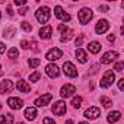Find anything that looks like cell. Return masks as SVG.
Listing matches in <instances>:
<instances>
[{
	"mask_svg": "<svg viewBox=\"0 0 124 124\" xmlns=\"http://www.w3.org/2000/svg\"><path fill=\"white\" fill-rule=\"evenodd\" d=\"M114 80H115V75H114V72L112 70H107L105 72V75H104V78L101 79V83H99V86L101 88H109L112 83H114Z\"/></svg>",
	"mask_w": 124,
	"mask_h": 124,
	"instance_id": "6da1fadb",
	"label": "cell"
},
{
	"mask_svg": "<svg viewBox=\"0 0 124 124\" xmlns=\"http://www.w3.org/2000/svg\"><path fill=\"white\" fill-rule=\"evenodd\" d=\"M35 16H37V19H38L39 23H45L50 19V9L47 6H42V8L38 9V12L35 13Z\"/></svg>",
	"mask_w": 124,
	"mask_h": 124,
	"instance_id": "7a4b0ae2",
	"label": "cell"
},
{
	"mask_svg": "<svg viewBox=\"0 0 124 124\" xmlns=\"http://www.w3.org/2000/svg\"><path fill=\"white\" fill-rule=\"evenodd\" d=\"M92 16H93V12H92L91 9H88V8H83V9H80V12H79V22H80L82 25H86V23L92 19Z\"/></svg>",
	"mask_w": 124,
	"mask_h": 124,
	"instance_id": "3957f363",
	"label": "cell"
},
{
	"mask_svg": "<svg viewBox=\"0 0 124 124\" xmlns=\"http://www.w3.org/2000/svg\"><path fill=\"white\" fill-rule=\"evenodd\" d=\"M63 72H64V75L69 76V78H76V76H78V70H76L75 64L70 63V61H66V63L63 64Z\"/></svg>",
	"mask_w": 124,
	"mask_h": 124,
	"instance_id": "277c9868",
	"label": "cell"
},
{
	"mask_svg": "<svg viewBox=\"0 0 124 124\" xmlns=\"http://www.w3.org/2000/svg\"><path fill=\"white\" fill-rule=\"evenodd\" d=\"M51 111H53L55 115H64L66 111H67V108H66V102H63V101H57V102L53 105Z\"/></svg>",
	"mask_w": 124,
	"mask_h": 124,
	"instance_id": "5b68a950",
	"label": "cell"
},
{
	"mask_svg": "<svg viewBox=\"0 0 124 124\" xmlns=\"http://www.w3.org/2000/svg\"><path fill=\"white\" fill-rule=\"evenodd\" d=\"M13 91V82L9 80V79H5L0 82V93L2 95H6V93H10Z\"/></svg>",
	"mask_w": 124,
	"mask_h": 124,
	"instance_id": "8992f818",
	"label": "cell"
},
{
	"mask_svg": "<svg viewBox=\"0 0 124 124\" xmlns=\"http://www.w3.org/2000/svg\"><path fill=\"white\" fill-rule=\"evenodd\" d=\"M61 55H63V51H61L60 48H51V50L45 54V58L50 60V61H55V60L61 58Z\"/></svg>",
	"mask_w": 124,
	"mask_h": 124,
	"instance_id": "52a82bcc",
	"label": "cell"
},
{
	"mask_svg": "<svg viewBox=\"0 0 124 124\" xmlns=\"http://www.w3.org/2000/svg\"><path fill=\"white\" fill-rule=\"evenodd\" d=\"M73 93H76V88H75L73 85H70V83L64 85L63 88H61V91H60L61 98H70Z\"/></svg>",
	"mask_w": 124,
	"mask_h": 124,
	"instance_id": "ba28073f",
	"label": "cell"
},
{
	"mask_svg": "<svg viewBox=\"0 0 124 124\" xmlns=\"http://www.w3.org/2000/svg\"><path fill=\"white\" fill-rule=\"evenodd\" d=\"M54 15H55V18H58L60 21H64V22H69V21H70V15L66 13L61 6H55V8H54Z\"/></svg>",
	"mask_w": 124,
	"mask_h": 124,
	"instance_id": "9c48e42d",
	"label": "cell"
},
{
	"mask_svg": "<svg viewBox=\"0 0 124 124\" xmlns=\"http://www.w3.org/2000/svg\"><path fill=\"white\" fill-rule=\"evenodd\" d=\"M117 57H118V53H115V51H108V53H105V54L101 57V63H102V64H108V63H111V61H114Z\"/></svg>",
	"mask_w": 124,
	"mask_h": 124,
	"instance_id": "30bf717a",
	"label": "cell"
},
{
	"mask_svg": "<svg viewBox=\"0 0 124 124\" xmlns=\"http://www.w3.org/2000/svg\"><path fill=\"white\" fill-rule=\"evenodd\" d=\"M101 115V109L98 108V107H91V108H88L86 111H85V117L86 118H91V120H95V118H98Z\"/></svg>",
	"mask_w": 124,
	"mask_h": 124,
	"instance_id": "8fae6325",
	"label": "cell"
},
{
	"mask_svg": "<svg viewBox=\"0 0 124 124\" xmlns=\"http://www.w3.org/2000/svg\"><path fill=\"white\" fill-rule=\"evenodd\" d=\"M108 28H109V23H108V21L102 19V21H99V22L96 23V26H95V32H96L98 35H101V34L107 32V31H108Z\"/></svg>",
	"mask_w": 124,
	"mask_h": 124,
	"instance_id": "7c38bea8",
	"label": "cell"
},
{
	"mask_svg": "<svg viewBox=\"0 0 124 124\" xmlns=\"http://www.w3.org/2000/svg\"><path fill=\"white\" fill-rule=\"evenodd\" d=\"M51 99H53V95L51 93H44L42 96H39V98L35 99V105L37 107H45Z\"/></svg>",
	"mask_w": 124,
	"mask_h": 124,
	"instance_id": "4fadbf2b",
	"label": "cell"
},
{
	"mask_svg": "<svg viewBox=\"0 0 124 124\" xmlns=\"http://www.w3.org/2000/svg\"><path fill=\"white\" fill-rule=\"evenodd\" d=\"M8 105H9L12 109H19V108H22L23 101L19 99V98H9V99H8Z\"/></svg>",
	"mask_w": 124,
	"mask_h": 124,
	"instance_id": "5bb4252c",
	"label": "cell"
},
{
	"mask_svg": "<svg viewBox=\"0 0 124 124\" xmlns=\"http://www.w3.org/2000/svg\"><path fill=\"white\" fill-rule=\"evenodd\" d=\"M51 34H53V28L50 25H47V26L39 29V38H42V39H50Z\"/></svg>",
	"mask_w": 124,
	"mask_h": 124,
	"instance_id": "9a60e30c",
	"label": "cell"
},
{
	"mask_svg": "<svg viewBox=\"0 0 124 124\" xmlns=\"http://www.w3.org/2000/svg\"><path fill=\"white\" fill-rule=\"evenodd\" d=\"M45 72H47V75H48L50 78H57V76L60 75V70H58V67H57L55 64H48V66L45 67Z\"/></svg>",
	"mask_w": 124,
	"mask_h": 124,
	"instance_id": "2e32d148",
	"label": "cell"
},
{
	"mask_svg": "<svg viewBox=\"0 0 124 124\" xmlns=\"http://www.w3.org/2000/svg\"><path fill=\"white\" fill-rule=\"evenodd\" d=\"M16 88H18L21 92H23V93L31 92V86H29V85H28V82H25L23 79H21V80H18V82H16Z\"/></svg>",
	"mask_w": 124,
	"mask_h": 124,
	"instance_id": "e0dca14e",
	"label": "cell"
},
{
	"mask_svg": "<svg viewBox=\"0 0 124 124\" xmlns=\"http://www.w3.org/2000/svg\"><path fill=\"white\" fill-rule=\"evenodd\" d=\"M25 117L26 120H35L37 118V108L35 107H29L25 109Z\"/></svg>",
	"mask_w": 124,
	"mask_h": 124,
	"instance_id": "ac0fdd59",
	"label": "cell"
},
{
	"mask_svg": "<svg viewBox=\"0 0 124 124\" xmlns=\"http://www.w3.org/2000/svg\"><path fill=\"white\" fill-rule=\"evenodd\" d=\"M121 118V112L120 111H112V112H109L108 114V123H117L118 120Z\"/></svg>",
	"mask_w": 124,
	"mask_h": 124,
	"instance_id": "d6986e66",
	"label": "cell"
},
{
	"mask_svg": "<svg viewBox=\"0 0 124 124\" xmlns=\"http://www.w3.org/2000/svg\"><path fill=\"white\" fill-rule=\"evenodd\" d=\"M88 50H89L91 53L96 54V53H99V51H101V44H99V42H96V41H93V42H91V44L88 45Z\"/></svg>",
	"mask_w": 124,
	"mask_h": 124,
	"instance_id": "ffe728a7",
	"label": "cell"
},
{
	"mask_svg": "<svg viewBox=\"0 0 124 124\" xmlns=\"http://www.w3.org/2000/svg\"><path fill=\"white\" fill-rule=\"evenodd\" d=\"M0 124H13V115L12 114L0 115Z\"/></svg>",
	"mask_w": 124,
	"mask_h": 124,
	"instance_id": "44dd1931",
	"label": "cell"
},
{
	"mask_svg": "<svg viewBox=\"0 0 124 124\" xmlns=\"http://www.w3.org/2000/svg\"><path fill=\"white\" fill-rule=\"evenodd\" d=\"M76 57H78V60L80 61V63H86V60H88V55H86V53L83 51V50H76Z\"/></svg>",
	"mask_w": 124,
	"mask_h": 124,
	"instance_id": "7402d4cb",
	"label": "cell"
},
{
	"mask_svg": "<svg viewBox=\"0 0 124 124\" xmlns=\"http://www.w3.org/2000/svg\"><path fill=\"white\" fill-rule=\"evenodd\" d=\"M61 35H63V37L60 38V39H61V42H66V41H69V39L73 37V31H72V29H67L64 34H61Z\"/></svg>",
	"mask_w": 124,
	"mask_h": 124,
	"instance_id": "603a6c76",
	"label": "cell"
},
{
	"mask_svg": "<svg viewBox=\"0 0 124 124\" xmlns=\"http://www.w3.org/2000/svg\"><path fill=\"white\" fill-rule=\"evenodd\" d=\"M72 105L75 108H80V105H82V96H75L72 99Z\"/></svg>",
	"mask_w": 124,
	"mask_h": 124,
	"instance_id": "cb8c5ba5",
	"label": "cell"
},
{
	"mask_svg": "<svg viewBox=\"0 0 124 124\" xmlns=\"http://www.w3.org/2000/svg\"><path fill=\"white\" fill-rule=\"evenodd\" d=\"M101 104H102L105 108H109V107L112 105V101H111L109 98H107V96H101Z\"/></svg>",
	"mask_w": 124,
	"mask_h": 124,
	"instance_id": "d4e9b609",
	"label": "cell"
},
{
	"mask_svg": "<svg viewBox=\"0 0 124 124\" xmlns=\"http://www.w3.org/2000/svg\"><path fill=\"white\" fill-rule=\"evenodd\" d=\"M39 63H41L39 58H29V60H28V64H29L31 67H38Z\"/></svg>",
	"mask_w": 124,
	"mask_h": 124,
	"instance_id": "484cf974",
	"label": "cell"
},
{
	"mask_svg": "<svg viewBox=\"0 0 124 124\" xmlns=\"http://www.w3.org/2000/svg\"><path fill=\"white\" fill-rule=\"evenodd\" d=\"M21 28H22L23 31H26V32H31V31H32V25H31L29 22H25V21L21 22Z\"/></svg>",
	"mask_w": 124,
	"mask_h": 124,
	"instance_id": "4316f807",
	"label": "cell"
},
{
	"mask_svg": "<svg viewBox=\"0 0 124 124\" xmlns=\"http://www.w3.org/2000/svg\"><path fill=\"white\" fill-rule=\"evenodd\" d=\"M8 55H9V58H16L18 55H19V51H18V48H10L9 50V53H8Z\"/></svg>",
	"mask_w": 124,
	"mask_h": 124,
	"instance_id": "83f0119b",
	"label": "cell"
},
{
	"mask_svg": "<svg viewBox=\"0 0 124 124\" xmlns=\"http://www.w3.org/2000/svg\"><path fill=\"white\" fill-rule=\"evenodd\" d=\"M39 78H41V73H39V72H35V73H32V75L29 76V80H31V82H37Z\"/></svg>",
	"mask_w": 124,
	"mask_h": 124,
	"instance_id": "f1b7e54d",
	"label": "cell"
},
{
	"mask_svg": "<svg viewBox=\"0 0 124 124\" xmlns=\"http://www.w3.org/2000/svg\"><path fill=\"white\" fill-rule=\"evenodd\" d=\"M123 69H124V63H123V61H118V63L115 64V67H114V70H117V72H123Z\"/></svg>",
	"mask_w": 124,
	"mask_h": 124,
	"instance_id": "f546056e",
	"label": "cell"
},
{
	"mask_svg": "<svg viewBox=\"0 0 124 124\" xmlns=\"http://www.w3.org/2000/svg\"><path fill=\"white\" fill-rule=\"evenodd\" d=\"M82 41H83V35H79V37L76 38V41H75V44H76V47H80V44H82Z\"/></svg>",
	"mask_w": 124,
	"mask_h": 124,
	"instance_id": "4dcf8cb0",
	"label": "cell"
},
{
	"mask_svg": "<svg viewBox=\"0 0 124 124\" xmlns=\"http://www.w3.org/2000/svg\"><path fill=\"white\" fill-rule=\"evenodd\" d=\"M42 123H44V124H55V123H54V120H51L50 117H45V118L42 120Z\"/></svg>",
	"mask_w": 124,
	"mask_h": 124,
	"instance_id": "1f68e13d",
	"label": "cell"
},
{
	"mask_svg": "<svg viewBox=\"0 0 124 124\" xmlns=\"http://www.w3.org/2000/svg\"><path fill=\"white\" fill-rule=\"evenodd\" d=\"M58 31H60V32H63V34H64V32L67 31V26H66L64 23H61V25L58 26Z\"/></svg>",
	"mask_w": 124,
	"mask_h": 124,
	"instance_id": "d6a6232c",
	"label": "cell"
},
{
	"mask_svg": "<svg viewBox=\"0 0 124 124\" xmlns=\"http://www.w3.org/2000/svg\"><path fill=\"white\" fill-rule=\"evenodd\" d=\"M118 89H120V91L124 89V79H120V80H118Z\"/></svg>",
	"mask_w": 124,
	"mask_h": 124,
	"instance_id": "836d02e7",
	"label": "cell"
},
{
	"mask_svg": "<svg viewBox=\"0 0 124 124\" xmlns=\"http://www.w3.org/2000/svg\"><path fill=\"white\" fill-rule=\"evenodd\" d=\"M21 47L26 50V48H29V42H28V41H22V42H21Z\"/></svg>",
	"mask_w": 124,
	"mask_h": 124,
	"instance_id": "e575fe53",
	"label": "cell"
},
{
	"mask_svg": "<svg viewBox=\"0 0 124 124\" xmlns=\"http://www.w3.org/2000/svg\"><path fill=\"white\" fill-rule=\"evenodd\" d=\"M26 2H25V0H15V5L16 6H22V5H25Z\"/></svg>",
	"mask_w": 124,
	"mask_h": 124,
	"instance_id": "d590c367",
	"label": "cell"
},
{
	"mask_svg": "<svg viewBox=\"0 0 124 124\" xmlns=\"http://www.w3.org/2000/svg\"><path fill=\"white\" fill-rule=\"evenodd\" d=\"M5 50H6L5 44H3V42H0V54H3V53H5Z\"/></svg>",
	"mask_w": 124,
	"mask_h": 124,
	"instance_id": "8d00e7d4",
	"label": "cell"
},
{
	"mask_svg": "<svg viewBox=\"0 0 124 124\" xmlns=\"http://www.w3.org/2000/svg\"><path fill=\"white\" fill-rule=\"evenodd\" d=\"M28 12V8H22V9H19V15H25Z\"/></svg>",
	"mask_w": 124,
	"mask_h": 124,
	"instance_id": "74e56055",
	"label": "cell"
},
{
	"mask_svg": "<svg viewBox=\"0 0 124 124\" xmlns=\"http://www.w3.org/2000/svg\"><path fill=\"white\" fill-rule=\"evenodd\" d=\"M98 9H99V10H102V12H107V10H108V6H105V5H102V6H99Z\"/></svg>",
	"mask_w": 124,
	"mask_h": 124,
	"instance_id": "f35d334b",
	"label": "cell"
},
{
	"mask_svg": "<svg viewBox=\"0 0 124 124\" xmlns=\"http://www.w3.org/2000/svg\"><path fill=\"white\" fill-rule=\"evenodd\" d=\"M8 13H9L10 16H13V10H12V8H10V6H8Z\"/></svg>",
	"mask_w": 124,
	"mask_h": 124,
	"instance_id": "ab89813d",
	"label": "cell"
},
{
	"mask_svg": "<svg viewBox=\"0 0 124 124\" xmlns=\"http://www.w3.org/2000/svg\"><path fill=\"white\" fill-rule=\"evenodd\" d=\"M114 39H115V37H114L112 34H111V35H108V41H109V42H112Z\"/></svg>",
	"mask_w": 124,
	"mask_h": 124,
	"instance_id": "60d3db41",
	"label": "cell"
},
{
	"mask_svg": "<svg viewBox=\"0 0 124 124\" xmlns=\"http://www.w3.org/2000/svg\"><path fill=\"white\" fill-rule=\"evenodd\" d=\"M64 124H73V120H67V121H66Z\"/></svg>",
	"mask_w": 124,
	"mask_h": 124,
	"instance_id": "b9f144b4",
	"label": "cell"
},
{
	"mask_svg": "<svg viewBox=\"0 0 124 124\" xmlns=\"http://www.w3.org/2000/svg\"><path fill=\"white\" fill-rule=\"evenodd\" d=\"M79 124H88V123H85V121H83V123H79Z\"/></svg>",
	"mask_w": 124,
	"mask_h": 124,
	"instance_id": "7bdbcfd3",
	"label": "cell"
},
{
	"mask_svg": "<svg viewBox=\"0 0 124 124\" xmlns=\"http://www.w3.org/2000/svg\"><path fill=\"white\" fill-rule=\"evenodd\" d=\"M0 75H2V66H0Z\"/></svg>",
	"mask_w": 124,
	"mask_h": 124,
	"instance_id": "ee69618b",
	"label": "cell"
},
{
	"mask_svg": "<svg viewBox=\"0 0 124 124\" xmlns=\"http://www.w3.org/2000/svg\"><path fill=\"white\" fill-rule=\"evenodd\" d=\"M18 124H23V123H18Z\"/></svg>",
	"mask_w": 124,
	"mask_h": 124,
	"instance_id": "f6af8a7d",
	"label": "cell"
},
{
	"mask_svg": "<svg viewBox=\"0 0 124 124\" xmlns=\"http://www.w3.org/2000/svg\"><path fill=\"white\" fill-rule=\"evenodd\" d=\"M0 18H2V13H0Z\"/></svg>",
	"mask_w": 124,
	"mask_h": 124,
	"instance_id": "bcb514c9",
	"label": "cell"
}]
</instances>
